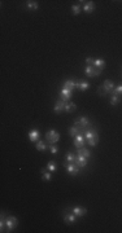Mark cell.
<instances>
[{"mask_svg": "<svg viewBox=\"0 0 122 233\" xmlns=\"http://www.w3.org/2000/svg\"><path fill=\"white\" fill-rule=\"evenodd\" d=\"M86 64H87V66H92V65L95 64V60L91 58V57H87L86 58Z\"/></svg>", "mask_w": 122, "mask_h": 233, "instance_id": "cell-31", "label": "cell"}, {"mask_svg": "<svg viewBox=\"0 0 122 233\" xmlns=\"http://www.w3.org/2000/svg\"><path fill=\"white\" fill-rule=\"evenodd\" d=\"M93 9H95V3L93 1H87L83 7V11L86 12V13H92Z\"/></svg>", "mask_w": 122, "mask_h": 233, "instance_id": "cell-18", "label": "cell"}, {"mask_svg": "<svg viewBox=\"0 0 122 233\" xmlns=\"http://www.w3.org/2000/svg\"><path fill=\"white\" fill-rule=\"evenodd\" d=\"M48 148H49V152H51L52 154H56V153H57V152H59L57 147H56V145H54V144H51V145H49Z\"/></svg>", "mask_w": 122, "mask_h": 233, "instance_id": "cell-30", "label": "cell"}, {"mask_svg": "<svg viewBox=\"0 0 122 233\" xmlns=\"http://www.w3.org/2000/svg\"><path fill=\"white\" fill-rule=\"evenodd\" d=\"M112 95L122 96V84H118L117 87H114V89H113V91H112Z\"/></svg>", "mask_w": 122, "mask_h": 233, "instance_id": "cell-26", "label": "cell"}, {"mask_svg": "<svg viewBox=\"0 0 122 233\" xmlns=\"http://www.w3.org/2000/svg\"><path fill=\"white\" fill-rule=\"evenodd\" d=\"M93 66L98 67V69H104L105 67V61L103 60V58H98V60H95V64H93Z\"/></svg>", "mask_w": 122, "mask_h": 233, "instance_id": "cell-22", "label": "cell"}, {"mask_svg": "<svg viewBox=\"0 0 122 233\" xmlns=\"http://www.w3.org/2000/svg\"><path fill=\"white\" fill-rule=\"evenodd\" d=\"M74 164H76L78 169H83V167H86V164H87V158L83 157V155L78 154L77 158H76V162H74Z\"/></svg>", "mask_w": 122, "mask_h": 233, "instance_id": "cell-9", "label": "cell"}, {"mask_svg": "<svg viewBox=\"0 0 122 233\" xmlns=\"http://www.w3.org/2000/svg\"><path fill=\"white\" fill-rule=\"evenodd\" d=\"M43 179H44L46 181H51V180H52V175H51V172H49L48 170H47L46 172H43Z\"/></svg>", "mask_w": 122, "mask_h": 233, "instance_id": "cell-28", "label": "cell"}, {"mask_svg": "<svg viewBox=\"0 0 122 233\" xmlns=\"http://www.w3.org/2000/svg\"><path fill=\"white\" fill-rule=\"evenodd\" d=\"M17 225H18L17 217H14L12 215L7 216V219H5V228H7V232H12Z\"/></svg>", "mask_w": 122, "mask_h": 233, "instance_id": "cell-3", "label": "cell"}, {"mask_svg": "<svg viewBox=\"0 0 122 233\" xmlns=\"http://www.w3.org/2000/svg\"><path fill=\"white\" fill-rule=\"evenodd\" d=\"M64 108H65V101H62L61 98H60V100L56 101V104H55V106H54V111H55L56 114H60L61 111H64Z\"/></svg>", "mask_w": 122, "mask_h": 233, "instance_id": "cell-13", "label": "cell"}, {"mask_svg": "<svg viewBox=\"0 0 122 233\" xmlns=\"http://www.w3.org/2000/svg\"><path fill=\"white\" fill-rule=\"evenodd\" d=\"M120 96H117V95H112V98H111V105L112 106H116V105L120 102Z\"/></svg>", "mask_w": 122, "mask_h": 233, "instance_id": "cell-27", "label": "cell"}, {"mask_svg": "<svg viewBox=\"0 0 122 233\" xmlns=\"http://www.w3.org/2000/svg\"><path fill=\"white\" fill-rule=\"evenodd\" d=\"M71 212H73L76 216H83V215H86L87 209L83 206H74L73 209H71Z\"/></svg>", "mask_w": 122, "mask_h": 233, "instance_id": "cell-11", "label": "cell"}, {"mask_svg": "<svg viewBox=\"0 0 122 233\" xmlns=\"http://www.w3.org/2000/svg\"><path fill=\"white\" fill-rule=\"evenodd\" d=\"M74 124L76 126H78L81 130H87L90 127V124H91V122L88 120V118L87 117H81V118H78V119H76L74 120Z\"/></svg>", "mask_w": 122, "mask_h": 233, "instance_id": "cell-5", "label": "cell"}, {"mask_svg": "<svg viewBox=\"0 0 122 233\" xmlns=\"http://www.w3.org/2000/svg\"><path fill=\"white\" fill-rule=\"evenodd\" d=\"M76 87L79 89V91H86V89H88L90 84H88V82H86V80H79V82L76 83Z\"/></svg>", "mask_w": 122, "mask_h": 233, "instance_id": "cell-17", "label": "cell"}, {"mask_svg": "<svg viewBox=\"0 0 122 233\" xmlns=\"http://www.w3.org/2000/svg\"><path fill=\"white\" fill-rule=\"evenodd\" d=\"M56 169H57V164H56L54 161H49V162L47 163V170H48L49 172H54V171H56Z\"/></svg>", "mask_w": 122, "mask_h": 233, "instance_id": "cell-24", "label": "cell"}, {"mask_svg": "<svg viewBox=\"0 0 122 233\" xmlns=\"http://www.w3.org/2000/svg\"><path fill=\"white\" fill-rule=\"evenodd\" d=\"M101 69H98V67H95V66H86V69H84V73H86V75L87 76H90V78H95V76H99L100 74H101Z\"/></svg>", "mask_w": 122, "mask_h": 233, "instance_id": "cell-6", "label": "cell"}, {"mask_svg": "<svg viewBox=\"0 0 122 233\" xmlns=\"http://www.w3.org/2000/svg\"><path fill=\"white\" fill-rule=\"evenodd\" d=\"M76 83H77V82H74L73 79L65 80L64 84H62V89H68V91H71V92H73V89L77 88V87H76Z\"/></svg>", "mask_w": 122, "mask_h": 233, "instance_id": "cell-12", "label": "cell"}, {"mask_svg": "<svg viewBox=\"0 0 122 233\" xmlns=\"http://www.w3.org/2000/svg\"><path fill=\"white\" fill-rule=\"evenodd\" d=\"M83 132H84L83 130H81L78 126H76V124H74L73 127H70V130H69V135H70L71 137H76V136L79 135V133H82V135H83Z\"/></svg>", "mask_w": 122, "mask_h": 233, "instance_id": "cell-14", "label": "cell"}, {"mask_svg": "<svg viewBox=\"0 0 122 233\" xmlns=\"http://www.w3.org/2000/svg\"><path fill=\"white\" fill-rule=\"evenodd\" d=\"M84 144H86V139H84V136L82 133H79V135H77L76 137H74V145H76V148H83Z\"/></svg>", "mask_w": 122, "mask_h": 233, "instance_id": "cell-8", "label": "cell"}, {"mask_svg": "<svg viewBox=\"0 0 122 233\" xmlns=\"http://www.w3.org/2000/svg\"><path fill=\"white\" fill-rule=\"evenodd\" d=\"M77 109V105L74 104V102H65V108H64V111H68V113H71V111H74Z\"/></svg>", "mask_w": 122, "mask_h": 233, "instance_id": "cell-19", "label": "cell"}, {"mask_svg": "<svg viewBox=\"0 0 122 233\" xmlns=\"http://www.w3.org/2000/svg\"><path fill=\"white\" fill-rule=\"evenodd\" d=\"M71 11H73V14L77 16L81 13V5H71Z\"/></svg>", "mask_w": 122, "mask_h": 233, "instance_id": "cell-29", "label": "cell"}, {"mask_svg": "<svg viewBox=\"0 0 122 233\" xmlns=\"http://www.w3.org/2000/svg\"><path fill=\"white\" fill-rule=\"evenodd\" d=\"M26 8L27 9H38L39 8V4L36 1H26Z\"/></svg>", "mask_w": 122, "mask_h": 233, "instance_id": "cell-25", "label": "cell"}, {"mask_svg": "<svg viewBox=\"0 0 122 233\" xmlns=\"http://www.w3.org/2000/svg\"><path fill=\"white\" fill-rule=\"evenodd\" d=\"M71 97H73V92L71 91H68V89H61L60 91V98L62 101L68 102V101H70Z\"/></svg>", "mask_w": 122, "mask_h": 233, "instance_id": "cell-10", "label": "cell"}, {"mask_svg": "<svg viewBox=\"0 0 122 233\" xmlns=\"http://www.w3.org/2000/svg\"><path fill=\"white\" fill-rule=\"evenodd\" d=\"M113 89H114V83L112 82V80L107 79L104 83H103V86L98 89V92L103 96V97H104V96H107L108 93H112V91H113Z\"/></svg>", "mask_w": 122, "mask_h": 233, "instance_id": "cell-2", "label": "cell"}, {"mask_svg": "<svg viewBox=\"0 0 122 233\" xmlns=\"http://www.w3.org/2000/svg\"><path fill=\"white\" fill-rule=\"evenodd\" d=\"M65 158H66V162L68 163H74V162H76V158L77 157L73 153H71V152H68L66 155H65Z\"/></svg>", "mask_w": 122, "mask_h": 233, "instance_id": "cell-23", "label": "cell"}, {"mask_svg": "<svg viewBox=\"0 0 122 233\" xmlns=\"http://www.w3.org/2000/svg\"><path fill=\"white\" fill-rule=\"evenodd\" d=\"M39 137H40V132L38 131V130H31V131L29 132V139H30V141H38L39 140Z\"/></svg>", "mask_w": 122, "mask_h": 233, "instance_id": "cell-15", "label": "cell"}, {"mask_svg": "<svg viewBox=\"0 0 122 233\" xmlns=\"http://www.w3.org/2000/svg\"><path fill=\"white\" fill-rule=\"evenodd\" d=\"M47 144L44 141H43V140H38V141H36V150L38 152H44V150H47Z\"/></svg>", "mask_w": 122, "mask_h": 233, "instance_id": "cell-21", "label": "cell"}, {"mask_svg": "<svg viewBox=\"0 0 122 233\" xmlns=\"http://www.w3.org/2000/svg\"><path fill=\"white\" fill-rule=\"evenodd\" d=\"M62 166L66 167V171L68 174H70V175H77L78 172H79V169L76 166L74 163H68V162H64L62 163Z\"/></svg>", "mask_w": 122, "mask_h": 233, "instance_id": "cell-7", "label": "cell"}, {"mask_svg": "<svg viewBox=\"0 0 122 233\" xmlns=\"http://www.w3.org/2000/svg\"><path fill=\"white\" fill-rule=\"evenodd\" d=\"M64 220L68 223V224H73V223H76V220H77V216L74 215L73 212L71 214H69V212H65V215H64Z\"/></svg>", "mask_w": 122, "mask_h": 233, "instance_id": "cell-16", "label": "cell"}, {"mask_svg": "<svg viewBox=\"0 0 122 233\" xmlns=\"http://www.w3.org/2000/svg\"><path fill=\"white\" fill-rule=\"evenodd\" d=\"M46 139L49 144H55V142H57L59 140H60V133L57 131H55V130H49V131L46 133Z\"/></svg>", "mask_w": 122, "mask_h": 233, "instance_id": "cell-4", "label": "cell"}, {"mask_svg": "<svg viewBox=\"0 0 122 233\" xmlns=\"http://www.w3.org/2000/svg\"><path fill=\"white\" fill-rule=\"evenodd\" d=\"M83 136L86 139V141L88 142L90 147H96L99 142V133L95 128H87L84 130L83 132Z\"/></svg>", "mask_w": 122, "mask_h": 233, "instance_id": "cell-1", "label": "cell"}, {"mask_svg": "<svg viewBox=\"0 0 122 233\" xmlns=\"http://www.w3.org/2000/svg\"><path fill=\"white\" fill-rule=\"evenodd\" d=\"M77 153L79 154V155H83V157H86V158L91 157V152H90L88 149H86V148H78L77 149Z\"/></svg>", "mask_w": 122, "mask_h": 233, "instance_id": "cell-20", "label": "cell"}]
</instances>
